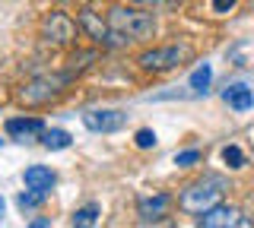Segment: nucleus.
Masks as SVG:
<instances>
[{"label": "nucleus", "instance_id": "1", "mask_svg": "<svg viewBox=\"0 0 254 228\" xmlns=\"http://www.w3.org/2000/svg\"><path fill=\"white\" fill-rule=\"evenodd\" d=\"M222 190H226V181H222L219 175H210V178L197 181V184L185 187V193L178 196V206L185 209V212H194V216H200V212H206V209L216 206L219 196H222Z\"/></svg>", "mask_w": 254, "mask_h": 228}, {"label": "nucleus", "instance_id": "2", "mask_svg": "<svg viewBox=\"0 0 254 228\" xmlns=\"http://www.w3.org/2000/svg\"><path fill=\"white\" fill-rule=\"evenodd\" d=\"M111 29H118L124 38L130 42H143V38H153L156 32V19L153 13H143V10H127V6H115L108 13Z\"/></svg>", "mask_w": 254, "mask_h": 228}, {"label": "nucleus", "instance_id": "3", "mask_svg": "<svg viewBox=\"0 0 254 228\" xmlns=\"http://www.w3.org/2000/svg\"><path fill=\"white\" fill-rule=\"evenodd\" d=\"M190 57H194V48H190V45H169V48L143 51L140 54V67L153 70V73H165V70H175V67L188 64Z\"/></svg>", "mask_w": 254, "mask_h": 228}, {"label": "nucleus", "instance_id": "4", "mask_svg": "<svg viewBox=\"0 0 254 228\" xmlns=\"http://www.w3.org/2000/svg\"><path fill=\"white\" fill-rule=\"evenodd\" d=\"M67 83L70 76H35L19 89V101L22 105H45V101L58 98Z\"/></svg>", "mask_w": 254, "mask_h": 228}, {"label": "nucleus", "instance_id": "5", "mask_svg": "<svg viewBox=\"0 0 254 228\" xmlns=\"http://www.w3.org/2000/svg\"><path fill=\"white\" fill-rule=\"evenodd\" d=\"M76 22H79V29H83L95 45H102V48H121V45L130 42V38H124L118 29H111V22H102L92 10H79Z\"/></svg>", "mask_w": 254, "mask_h": 228}, {"label": "nucleus", "instance_id": "6", "mask_svg": "<svg viewBox=\"0 0 254 228\" xmlns=\"http://www.w3.org/2000/svg\"><path fill=\"white\" fill-rule=\"evenodd\" d=\"M76 26L79 22H73L67 13H51L42 19V38L48 45H70L76 38Z\"/></svg>", "mask_w": 254, "mask_h": 228}, {"label": "nucleus", "instance_id": "7", "mask_svg": "<svg viewBox=\"0 0 254 228\" xmlns=\"http://www.w3.org/2000/svg\"><path fill=\"white\" fill-rule=\"evenodd\" d=\"M197 225H203V228H251L254 222L251 219H245L242 212H238L235 206H213V209H206L200 212V219H197Z\"/></svg>", "mask_w": 254, "mask_h": 228}, {"label": "nucleus", "instance_id": "8", "mask_svg": "<svg viewBox=\"0 0 254 228\" xmlns=\"http://www.w3.org/2000/svg\"><path fill=\"white\" fill-rule=\"evenodd\" d=\"M83 124L89 127L92 133H115L127 124V114L124 111H115V108H102V111H86L83 114Z\"/></svg>", "mask_w": 254, "mask_h": 228}, {"label": "nucleus", "instance_id": "9", "mask_svg": "<svg viewBox=\"0 0 254 228\" xmlns=\"http://www.w3.org/2000/svg\"><path fill=\"white\" fill-rule=\"evenodd\" d=\"M45 133V124L38 117H13L6 121V137L16 139V143H29V139H38Z\"/></svg>", "mask_w": 254, "mask_h": 228}, {"label": "nucleus", "instance_id": "10", "mask_svg": "<svg viewBox=\"0 0 254 228\" xmlns=\"http://www.w3.org/2000/svg\"><path fill=\"white\" fill-rule=\"evenodd\" d=\"M172 206V196L169 193H156V196H143V200L137 203V212L143 222H156V219H162L165 212H169Z\"/></svg>", "mask_w": 254, "mask_h": 228}, {"label": "nucleus", "instance_id": "11", "mask_svg": "<svg viewBox=\"0 0 254 228\" xmlns=\"http://www.w3.org/2000/svg\"><path fill=\"white\" fill-rule=\"evenodd\" d=\"M222 98H226V105L235 108V111H248V108L254 105V92L248 89V86H242V83L229 86V89L222 92Z\"/></svg>", "mask_w": 254, "mask_h": 228}, {"label": "nucleus", "instance_id": "12", "mask_svg": "<svg viewBox=\"0 0 254 228\" xmlns=\"http://www.w3.org/2000/svg\"><path fill=\"white\" fill-rule=\"evenodd\" d=\"M54 171L45 168V165H32V168H26V187H32V190H51L54 187Z\"/></svg>", "mask_w": 254, "mask_h": 228}, {"label": "nucleus", "instance_id": "13", "mask_svg": "<svg viewBox=\"0 0 254 228\" xmlns=\"http://www.w3.org/2000/svg\"><path fill=\"white\" fill-rule=\"evenodd\" d=\"M210 80H213V70H210V64H200L194 70V73H190V89L197 92V95H206V89H210Z\"/></svg>", "mask_w": 254, "mask_h": 228}, {"label": "nucleus", "instance_id": "14", "mask_svg": "<svg viewBox=\"0 0 254 228\" xmlns=\"http://www.w3.org/2000/svg\"><path fill=\"white\" fill-rule=\"evenodd\" d=\"M42 143L48 149H67L70 146V133L67 130H45L42 133Z\"/></svg>", "mask_w": 254, "mask_h": 228}, {"label": "nucleus", "instance_id": "15", "mask_svg": "<svg viewBox=\"0 0 254 228\" xmlns=\"http://www.w3.org/2000/svg\"><path fill=\"white\" fill-rule=\"evenodd\" d=\"M99 222V206H83V209H76L73 212V219H70V225H95Z\"/></svg>", "mask_w": 254, "mask_h": 228}, {"label": "nucleus", "instance_id": "16", "mask_svg": "<svg viewBox=\"0 0 254 228\" xmlns=\"http://www.w3.org/2000/svg\"><path fill=\"white\" fill-rule=\"evenodd\" d=\"M42 200H45V190H32V187H29V193H19V196H16L19 209H35Z\"/></svg>", "mask_w": 254, "mask_h": 228}, {"label": "nucleus", "instance_id": "17", "mask_svg": "<svg viewBox=\"0 0 254 228\" xmlns=\"http://www.w3.org/2000/svg\"><path fill=\"white\" fill-rule=\"evenodd\" d=\"M222 162H226L229 168H242V165H245V152L238 146H226V149H222Z\"/></svg>", "mask_w": 254, "mask_h": 228}, {"label": "nucleus", "instance_id": "18", "mask_svg": "<svg viewBox=\"0 0 254 228\" xmlns=\"http://www.w3.org/2000/svg\"><path fill=\"white\" fill-rule=\"evenodd\" d=\"M197 162H200V152H197V149H185V152L175 155V165H197Z\"/></svg>", "mask_w": 254, "mask_h": 228}, {"label": "nucleus", "instance_id": "19", "mask_svg": "<svg viewBox=\"0 0 254 228\" xmlns=\"http://www.w3.org/2000/svg\"><path fill=\"white\" fill-rule=\"evenodd\" d=\"M137 146L140 149H153L156 146V133L153 130H137Z\"/></svg>", "mask_w": 254, "mask_h": 228}, {"label": "nucleus", "instance_id": "20", "mask_svg": "<svg viewBox=\"0 0 254 228\" xmlns=\"http://www.w3.org/2000/svg\"><path fill=\"white\" fill-rule=\"evenodd\" d=\"M235 6V0H213V10L216 13H229Z\"/></svg>", "mask_w": 254, "mask_h": 228}, {"label": "nucleus", "instance_id": "21", "mask_svg": "<svg viewBox=\"0 0 254 228\" xmlns=\"http://www.w3.org/2000/svg\"><path fill=\"white\" fill-rule=\"evenodd\" d=\"M133 3H140V6H159V3H172V0H133Z\"/></svg>", "mask_w": 254, "mask_h": 228}, {"label": "nucleus", "instance_id": "22", "mask_svg": "<svg viewBox=\"0 0 254 228\" xmlns=\"http://www.w3.org/2000/svg\"><path fill=\"white\" fill-rule=\"evenodd\" d=\"M0 219H3V200H0Z\"/></svg>", "mask_w": 254, "mask_h": 228}, {"label": "nucleus", "instance_id": "23", "mask_svg": "<svg viewBox=\"0 0 254 228\" xmlns=\"http://www.w3.org/2000/svg\"><path fill=\"white\" fill-rule=\"evenodd\" d=\"M0 143H3V139H0Z\"/></svg>", "mask_w": 254, "mask_h": 228}]
</instances>
